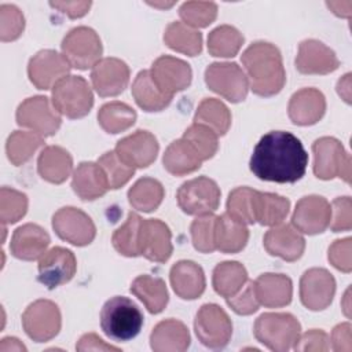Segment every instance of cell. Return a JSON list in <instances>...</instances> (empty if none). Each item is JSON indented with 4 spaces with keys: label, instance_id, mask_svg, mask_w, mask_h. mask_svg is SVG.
<instances>
[{
    "label": "cell",
    "instance_id": "cell-8",
    "mask_svg": "<svg viewBox=\"0 0 352 352\" xmlns=\"http://www.w3.org/2000/svg\"><path fill=\"white\" fill-rule=\"evenodd\" d=\"M179 208L194 216L210 214L220 204V188L217 183L206 176L184 182L176 194Z\"/></svg>",
    "mask_w": 352,
    "mask_h": 352
},
{
    "label": "cell",
    "instance_id": "cell-10",
    "mask_svg": "<svg viewBox=\"0 0 352 352\" xmlns=\"http://www.w3.org/2000/svg\"><path fill=\"white\" fill-rule=\"evenodd\" d=\"M15 118L19 126L29 128L43 138L55 135L62 124V118L52 102L43 95L25 99L18 106Z\"/></svg>",
    "mask_w": 352,
    "mask_h": 352
},
{
    "label": "cell",
    "instance_id": "cell-11",
    "mask_svg": "<svg viewBox=\"0 0 352 352\" xmlns=\"http://www.w3.org/2000/svg\"><path fill=\"white\" fill-rule=\"evenodd\" d=\"M198 340L208 348H224L232 336V323L227 312L217 304H204L194 320Z\"/></svg>",
    "mask_w": 352,
    "mask_h": 352
},
{
    "label": "cell",
    "instance_id": "cell-51",
    "mask_svg": "<svg viewBox=\"0 0 352 352\" xmlns=\"http://www.w3.org/2000/svg\"><path fill=\"white\" fill-rule=\"evenodd\" d=\"M228 307L238 315H250L258 309V300L254 292V282L246 280L243 287L234 296L227 297Z\"/></svg>",
    "mask_w": 352,
    "mask_h": 352
},
{
    "label": "cell",
    "instance_id": "cell-38",
    "mask_svg": "<svg viewBox=\"0 0 352 352\" xmlns=\"http://www.w3.org/2000/svg\"><path fill=\"white\" fill-rule=\"evenodd\" d=\"M165 197L162 184L153 177L139 179L128 191V201L131 206L140 212L155 210Z\"/></svg>",
    "mask_w": 352,
    "mask_h": 352
},
{
    "label": "cell",
    "instance_id": "cell-54",
    "mask_svg": "<svg viewBox=\"0 0 352 352\" xmlns=\"http://www.w3.org/2000/svg\"><path fill=\"white\" fill-rule=\"evenodd\" d=\"M293 348L296 351H327L330 348L329 336L323 330L312 329L297 338Z\"/></svg>",
    "mask_w": 352,
    "mask_h": 352
},
{
    "label": "cell",
    "instance_id": "cell-47",
    "mask_svg": "<svg viewBox=\"0 0 352 352\" xmlns=\"http://www.w3.org/2000/svg\"><path fill=\"white\" fill-rule=\"evenodd\" d=\"M98 164L100 165V168L103 169V172L107 177L109 187L113 190H117V188L122 187L124 184H126L135 173V168L122 162L118 158V155L116 154V151L104 153L98 160Z\"/></svg>",
    "mask_w": 352,
    "mask_h": 352
},
{
    "label": "cell",
    "instance_id": "cell-49",
    "mask_svg": "<svg viewBox=\"0 0 352 352\" xmlns=\"http://www.w3.org/2000/svg\"><path fill=\"white\" fill-rule=\"evenodd\" d=\"M214 220L216 216L202 214L198 216L190 227L191 241L194 248L201 253H212L214 248Z\"/></svg>",
    "mask_w": 352,
    "mask_h": 352
},
{
    "label": "cell",
    "instance_id": "cell-18",
    "mask_svg": "<svg viewBox=\"0 0 352 352\" xmlns=\"http://www.w3.org/2000/svg\"><path fill=\"white\" fill-rule=\"evenodd\" d=\"M330 219L331 206L327 199L320 195H307L296 204L292 224L302 234L315 235L329 227Z\"/></svg>",
    "mask_w": 352,
    "mask_h": 352
},
{
    "label": "cell",
    "instance_id": "cell-36",
    "mask_svg": "<svg viewBox=\"0 0 352 352\" xmlns=\"http://www.w3.org/2000/svg\"><path fill=\"white\" fill-rule=\"evenodd\" d=\"M164 41L170 50L188 56H197L202 51V34L194 28L179 21L166 26Z\"/></svg>",
    "mask_w": 352,
    "mask_h": 352
},
{
    "label": "cell",
    "instance_id": "cell-56",
    "mask_svg": "<svg viewBox=\"0 0 352 352\" xmlns=\"http://www.w3.org/2000/svg\"><path fill=\"white\" fill-rule=\"evenodd\" d=\"M51 7L62 11L69 18H81L91 8V1H51Z\"/></svg>",
    "mask_w": 352,
    "mask_h": 352
},
{
    "label": "cell",
    "instance_id": "cell-53",
    "mask_svg": "<svg viewBox=\"0 0 352 352\" xmlns=\"http://www.w3.org/2000/svg\"><path fill=\"white\" fill-rule=\"evenodd\" d=\"M351 250H352V239L349 236L334 241L330 245L329 254H327L330 264L342 272H351L352 270Z\"/></svg>",
    "mask_w": 352,
    "mask_h": 352
},
{
    "label": "cell",
    "instance_id": "cell-44",
    "mask_svg": "<svg viewBox=\"0 0 352 352\" xmlns=\"http://www.w3.org/2000/svg\"><path fill=\"white\" fill-rule=\"evenodd\" d=\"M26 194L10 188L1 187L0 190V220L3 224H14L21 220L28 212Z\"/></svg>",
    "mask_w": 352,
    "mask_h": 352
},
{
    "label": "cell",
    "instance_id": "cell-43",
    "mask_svg": "<svg viewBox=\"0 0 352 352\" xmlns=\"http://www.w3.org/2000/svg\"><path fill=\"white\" fill-rule=\"evenodd\" d=\"M142 217L131 212L125 220V223L118 227L111 238L114 249L126 257H136L140 256L139 252V234L142 226Z\"/></svg>",
    "mask_w": 352,
    "mask_h": 352
},
{
    "label": "cell",
    "instance_id": "cell-57",
    "mask_svg": "<svg viewBox=\"0 0 352 352\" xmlns=\"http://www.w3.org/2000/svg\"><path fill=\"white\" fill-rule=\"evenodd\" d=\"M77 351H120V348L113 346L110 344H106L102 338H99L95 333H87L84 334L77 345Z\"/></svg>",
    "mask_w": 352,
    "mask_h": 352
},
{
    "label": "cell",
    "instance_id": "cell-27",
    "mask_svg": "<svg viewBox=\"0 0 352 352\" xmlns=\"http://www.w3.org/2000/svg\"><path fill=\"white\" fill-rule=\"evenodd\" d=\"M254 292L258 302L267 308H280L292 301L293 283L283 274H261L254 280Z\"/></svg>",
    "mask_w": 352,
    "mask_h": 352
},
{
    "label": "cell",
    "instance_id": "cell-25",
    "mask_svg": "<svg viewBox=\"0 0 352 352\" xmlns=\"http://www.w3.org/2000/svg\"><path fill=\"white\" fill-rule=\"evenodd\" d=\"M50 242V235L43 227L33 223H28L18 227L14 231L10 243V250L14 257L19 260L32 261L41 257L45 253Z\"/></svg>",
    "mask_w": 352,
    "mask_h": 352
},
{
    "label": "cell",
    "instance_id": "cell-14",
    "mask_svg": "<svg viewBox=\"0 0 352 352\" xmlns=\"http://www.w3.org/2000/svg\"><path fill=\"white\" fill-rule=\"evenodd\" d=\"M70 65L63 55L54 50H41L33 55L28 65V76L37 89L54 88L70 72Z\"/></svg>",
    "mask_w": 352,
    "mask_h": 352
},
{
    "label": "cell",
    "instance_id": "cell-35",
    "mask_svg": "<svg viewBox=\"0 0 352 352\" xmlns=\"http://www.w3.org/2000/svg\"><path fill=\"white\" fill-rule=\"evenodd\" d=\"M132 95L138 106L148 113L161 111L172 102V96L165 95L155 85L150 70H142L138 73L132 84Z\"/></svg>",
    "mask_w": 352,
    "mask_h": 352
},
{
    "label": "cell",
    "instance_id": "cell-58",
    "mask_svg": "<svg viewBox=\"0 0 352 352\" xmlns=\"http://www.w3.org/2000/svg\"><path fill=\"white\" fill-rule=\"evenodd\" d=\"M327 7L331 8L333 12L338 16H344V18L351 16V8H352L351 1H327Z\"/></svg>",
    "mask_w": 352,
    "mask_h": 352
},
{
    "label": "cell",
    "instance_id": "cell-28",
    "mask_svg": "<svg viewBox=\"0 0 352 352\" xmlns=\"http://www.w3.org/2000/svg\"><path fill=\"white\" fill-rule=\"evenodd\" d=\"M72 188L84 201L100 198L110 190L107 177L98 162H81L73 172Z\"/></svg>",
    "mask_w": 352,
    "mask_h": 352
},
{
    "label": "cell",
    "instance_id": "cell-19",
    "mask_svg": "<svg viewBox=\"0 0 352 352\" xmlns=\"http://www.w3.org/2000/svg\"><path fill=\"white\" fill-rule=\"evenodd\" d=\"M160 146L148 131L138 129L118 140L114 151L118 158L132 168H147L157 158Z\"/></svg>",
    "mask_w": 352,
    "mask_h": 352
},
{
    "label": "cell",
    "instance_id": "cell-42",
    "mask_svg": "<svg viewBox=\"0 0 352 352\" xmlns=\"http://www.w3.org/2000/svg\"><path fill=\"white\" fill-rule=\"evenodd\" d=\"M243 40L242 33L236 28L221 25L209 33L208 51L212 56L232 58L239 52Z\"/></svg>",
    "mask_w": 352,
    "mask_h": 352
},
{
    "label": "cell",
    "instance_id": "cell-52",
    "mask_svg": "<svg viewBox=\"0 0 352 352\" xmlns=\"http://www.w3.org/2000/svg\"><path fill=\"white\" fill-rule=\"evenodd\" d=\"M331 231L341 232L352 228V202L349 197H338L331 204Z\"/></svg>",
    "mask_w": 352,
    "mask_h": 352
},
{
    "label": "cell",
    "instance_id": "cell-30",
    "mask_svg": "<svg viewBox=\"0 0 352 352\" xmlns=\"http://www.w3.org/2000/svg\"><path fill=\"white\" fill-rule=\"evenodd\" d=\"M249 239V230L245 223L232 217L228 212L214 220V248L221 253L241 252Z\"/></svg>",
    "mask_w": 352,
    "mask_h": 352
},
{
    "label": "cell",
    "instance_id": "cell-15",
    "mask_svg": "<svg viewBox=\"0 0 352 352\" xmlns=\"http://www.w3.org/2000/svg\"><path fill=\"white\" fill-rule=\"evenodd\" d=\"M76 270L74 253L66 248L55 246L40 257L37 279L48 289H55L67 283L74 276Z\"/></svg>",
    "mask_w": 352,
    "mask_h": 352
},
{
    "label": "cell",
    "instance_id": "cell-41",
    "mask_svg": "<svg viewBox=\"0 0 352 352\" xmlns=\"http://www.w3.org/2000/svg\"><path fill=\"white\" fill-rule=\"evenodd\" d=\"M43 144L44 138L33 131H14L7 139L6 153L11 164L19 166L28 162Z\"/></svg>",
    "mask_w": 352,
    "mask_h": 352
},
{
    "label": "cell",
    "instance_id": "cell-39",
    "mask_svg": "<svg viewBox=\"0 0 352 352\" xmlns=\"http://www.w3.org/2000/svg\"><path fill=\"white\" fill-rule=\"evenodd\" d=\"M194 122L210 128L217 136H223L231 125V113L221 100L205 98L197 107Z\"/></svg>",
    "mask_w": 352,
    "mask_h": 352
},
{
    "label": "cell",
    "instance_id": "cell-34",
    "mask_svg": "<svg viewBox=\"0 0 352 352\" xmlns=\"http://www.w3.org/2000/svg\"><path fill=\"white\" fill-rule=\"evenodd\" d=\"M131 293L135 294L150 314H160L168 304L169 294L165 282L151 275H139L131 285Z\"/></svg>",
    "mask_w": 352,
    "mask_h": 352
},
{
    "label": "cell",
    "instance_id": "cell-7",
    "mask_svg": "<svg viewBox=\"0 0 352 352\" xmlns=\"http://www.w3.org/2000/svg\"><path fill=\"white\" fill-rule=\"evenodd\" d=\"M62 55L72 67L85 70L100 60L102 41L98 33L88 26H77L62 40Z\"/></svg>",
    "mask_w": 352,
    "mask_h": 352
},
{
    "label": "cell",
    "instance_id": "cell-50",
    "mask_svg": "<svg viewBox=\"0 0 352 352\" xmlns=\"http://www.w3.org/2000/svg\"><path fill=\"white\" fill-rule=\"evenodd\" d=\"M25 28L22 11L14 4L0 6V38L1 41L16 40Z\"/></svg>",
    "mask_w": 352,
    "mask_h": 352
},
{
    "label": "cell",
    "instance_id": "cell-48",
    "mask_svg": "<svg viewBox=\"0 0 352 352\" xmlns=\"http://www.w3.org/2000/svg\"><path fill=\"white\" fill-rule=\"evenodd\" d=\"M253 194L254 190L250 187L234 188L227 199V212L245 224L256 223L253 216Z\"/></svg>",
    "mask_w": 352,
    "mask_h": 352
},
{
    "label": "cell",
    "instance_id": "cell-45",
    "mask_svg": "<svg viewBox=\"0 0 352 352\" xmlns=\"http://www.w3.org/2000/svg\"><path fill=\"white\" fill-rule=\"evenodd\" d=\"M182 138L194 147L202 161L212 158L219 148L217 135L210 128L201 124L194 122L184 131Z\"/></svg>",
    "mask_w": 352,
    "mask_h": 352
},
{
    "label": "cell",
    "instance_id": "cell-55",
    "mask_svg": "<svg viewBox=\"0 0 352 352\" xmlns=\"http://www.w3.org/2000/svg\"><path fill=\"white\" fill-rule=\"evenodd\" d=\"M351 323H340L331 331V345L334 351L349 352L352 349L351 344Z\"/></svg>",
    "mask_w": 352,
    "mask_h": 352
},
{
    "label": "cell",
    "instance_id": "cell-29",
    "mask_svg": "<svg viewBox=\"0 0 352 352\" xmlns=\"http://www.w3.org/2000/svg\"><path fill=\"white\" fill-rule=\"evenodd\" d=\"M190 341L188 329L176 319L157 323L150 334V345L155 352H183L190 346Z\"/></svg>",
    "mask_w": 352,
    "mask_h": 352
},
{
    "label": "cell",
    "instance_id": "cell-3",
    "mask_svg": "<svg viewBox=\"0 0 352 352\" xmlns=\"http://www.w3.org/2000/svg\"><path fill=\"white\" fill-rule=\"evenodd\" d=\"M140 308L128 297L116 296L107 300L100 311V327L114 341L135 338L143 326Z\"/></svg>",
    "mask_w": 352,
    "mask_h": 352
},
{
    "label": "cell",
    "instance_id": "cell-26",
    "mask_svg": "<svg viewBox=\"0 0 352 352\" xmlns=\"http://www.w3.org/2000/svg\"><path fill=\"white\" fill-rule=\"evenodd\" d=\"M173 292L183 300H195L205 292V274L201 265L190 260H180L169 272Z\"/></svg>",
    "mask_w": 352,
    "mask_h": 352
},
{
    "label": "cell",
    "instance_id": "cell-46",
    "mask_svg": "<svg viewBox=\"0 0 352 352\" xmlns=\"http://www.w3.org/2000/svg\"><path fill=\"white\" fill-rule=\"evenodd\" d=\"M183 23L191 28H206L217 16V6L212 1H186L179 8Z\"/></svg>",
    "mask_w": 352,
    "mask_h": 352
},
{
    "label": "cell",
    "instance_id": "cell-5",
    "mask_svg": "<svg viewBox=\"0 0 352 352\" xmlns=\"http://www.w3.org/2000/svg\"><path fill=\"white\" fill-rule=\"evenodd\" d=\"M52 104L56 111L67 118L85 117L94 106L89 84L80 76H66L52 88Z\"/></svg>",
    "mask_w": 352,
    "mask_h": 352
},
{
    "label": "cell",
    "instance_id": "cell-24",
    "mask_svg": "<svg viewBox=\"0 0 352 352\" xmlns=\"http://www.w3.org/2000/svg\"><path fill=\"white\" fill-rule=\"evenodd\" d=\"M264 248L271 256L280 257L286 261L298 260L305 249V239L290 224L274 226L264 235Z\"/></svg>",
    "mask_w": 352,
    "mask_h": 352
},
{
    "label": "cell",
    "instance_id": "cell-31",
    "mask_svg": "<svg viewBox=\"0 0 352 352\" xmlns=\"http://www.w3.org/2000/svg\"><path fill=\"white\" fill-rule=\"evenodd\" d=\"M73 158L67 150L59 146H47L38 155V175L54 184L63 183L72 173Z\"/></svg>",
    "mask_w": 352,
    "mask_h": 352
},
{
    "label": "cell",
    "instance_id": "cell-22",
    "mask_svg": "<svg viewBox=\"0 0 352 352\" xmlns=\"http://www.w3.org/2000/svg\"><path fill=\"white\" fill-rule=\"evenodd\" d=\"M340 60L336 52L319 40L308 38L300 43L296 67L302 74H329L337 70Z\"/></svg>",
    "mask_w": 352,
    "mask_h": 352
},
{
    "label": "cell",
    "instance_id": "cell-4",
    "mask_svg": "<svg viewBox=\"0 0 352 352\" xmlns=\"http://www.w3.org/2000/svg\"><path fill=\"white\" fill-rule=\"evenodd\" d=\"M254 337L268 349L286 352L300 337V322L287 312H267L254 322Z\"/></svg>",
    "mask_w": 352,
    "mask_h": 352
},
{
    "label": "cell",
    "instance_id": "cell-33",
    "mask_svg": "<svg viewBox=\"0 0 352 352\" xmlns=\"http://www.w3.org/2000/svg\"><path fill=\"white\" fill-rule=\"evenodd\" d=\"M290 201L274 192L256 191L253 194L254 221L263 226H278L289 214Z\"/></svg>",
    "mask_w": 352,
    "mask_h": 352
},
{
    "label": "cell",
    "instance_id": "cell-12",
    "mask_svg": "<svg viewBox=\"0 0 352 352\" xmlns=\"http://www.w3.org/2000/svg\"><path fill=\"white\" fill-rule=\"evenodd\" d=\"M60 324V311L58 305L50 300H37L22 314L23 330L36 342L52 340L59 333Z\"/></svg>",
    "mask_w": 352,
    "mask_h": 352
},
{
    "label": "cell",
    "instance_id": "cell-59",
    "mask_svg": "<svg viewBox=\"0 0 352 352\" xmlns=\"http://www.w3.org/2000/svg\"><path fill=\"white\" fill-rule=\"evenodd\" d=\"M351 74L346 73L337 84V92L340 94V96L344 98V100L346 103H351Z\"/></svg>",
    "mask_w": 352,
    "mask_h": 352
},
{
    "label": "cell",
    "instance_id": "cell-6",
    "mask_svg": "<svg viewBox=\"0 0 352 352\" xmlns=\"http://www.w3.org/2000/svg\"><path fill=\"white\" fill-rule=\"evenodd\" d=\"M314 173L318 179L331 180L334 177L351 183V155L340 140L330 136L319 138L312 144Z\"/></svg>",
    "mask_w": 352,
    "mask_h": 352
},
{
    "label": "cell",
    "instance_id": "cell-16",
    "mask_svg": "<svg viewBox=\"0 0 352 352\" xmlns=\"http://www.w3.org/2000/svg\"><path fill=\"white\" fill-rule=\"evenodd\" d=\"M336 293V279L324 268H311L300 279V298L305 308L322 311L327 308Z\"/></svg>",
    "mask_w": 352,
    "mask_h": 352
},
{
    "label": "cell",
    "instance_id": "cell-13",
    "mask_svg": "<svg viewBox=\"0 0 352 352\" xmlns=\"http://www.w3.org/2000/svg\"><path fill=\"white\" fill-rule=\"evenodd\" d=\"M52 228L60 239L76 246L89 245L96 235L92 219L74 206L60 208L52 216Z\"/></svg>",
    "mask_w": 352,
    "mask_h": 352
},
{
    "label": "cell",
    "instance_id": "cell-60",
    "mask_svg": "<svg viewBox=\"0 0 352 352\" xmlns=\"http://www.w3.org/2000/svg\"><path fill=\"white\" fill-rule=\"evenodd\" d=\"M7 351H26V348L18 338L6 337L1 340L0 352H7Z\"/></svg>",
    "mask_w": 352,
    "mask_h": 352
},
{
    "label": "cell",
    "instance_id": "cell-2",
    "mask_svg": "<svg viewBox=\"0 0 352 352\" xmlns=\"http://www.w3.org/2000/svg\"><path fill=\"white\" fill-rule=\"evenodd\" d=\"M253 94L274 96L286 82V72L279 50L267 41L250 44L241 56Z\"/></svg>",
    "mask_w": 352,
    "mask_h": 352
},
{
    "label": "cell",
    "instance_id": "cell-17",
    "mask_svg": "<svg viewBox=\"0 0 352 352\" xmlns=\"http://www.w3.org/2000/svg\"><path fill=\"white\" fill-rule=\"evenodd\" d=\"M150 74L160 91L172 98L176 92L186 89L192 78L190 65L183 59L169 55L157 58L151 65Z\"/></svg>",
    "mask_w": 352,
    "mask_h": 352
},
{
    "label": "cell",
    "instance_id": "cell-40",
    "mask_svg": "<svg viewBox=\"0 0 352 352\" xmlns=\"http://www.w3.org/2000/svg\"><path fill=\"white\" fill-rule=\"evenodd\" d=\"M136 121V111L124 102H109L98 111V122L107 133H120L131 128Z\"/></svg>",
    "mask_w": 352,
    "mask_h": 352
},
{
    "label": "cell",
    "instance_id": "cell-32",
    "mask_svg": "<svg viewBox=\"0 0 352 352\" xmlns=\"http://www.w3.org/2000/svg\"><path fill=\"white\" fill-rule=\"evenodd\" d=\"M162 164L169 173L175 176H184L199 169L202 160L194 147L186 139L180 138L166 147Z\"/></svg>",
    "mask_w": 352,
    "mask_h": 352
},
{
    "label": "cell",
    "instance_id": "cell-20",
    "mask_svg": "<svg viewBox=\"0 0 352 352\" xmlns=\"http://www.w3.org/2000/svg\"><path fill=\"white\" fill-rule=\"evenodd\" d=\"M139 252L140 256L150 261H168L173 252L169 227L158 219H143L139 234Z\"/></svg>",
    "mask_w": 352,
    "mask_h": 352
},
{
    "label": "cell",
    "instance_id": "cell-37",
    "mask_svg": "<svg viewBox=\"0 0 352 352\" xmlns=\"http://www.w3.org/2000/svg\"><path fill=\"white\" fill-rule=\"evenodd\" d=\"M246 280V268L238 261H223L213 270V289L224 298L236 294L243 287Z\"/></svg>",
    "mask_w": 352,
    "mask_h": 352
},
{
    "label": "cell",
    "instance_id": "cell-1",
    "mask_svg": "<svg viewBox=\"0 0 352 352\" xmlns=\"http://www.w3.org/2000/svg\"><path fill=\"white\" fill-rule=\"evenodd\" d=\"M308 154L301 140L286 131L265 133L250 157V170L256 177L275 183H296L307 170Z\"/></svg>",
    "mask_w": 352,
    "mask_h": 352
},
{
    "label": "cell",
    "instance_id": "cell-21",
    "mask_svg": "<svg viewBox=\"0 0 352 352\" xmlns=\"http://www.w3.org/2000/svg\"><path fill=\"white\" fill-rule=\"evenodd\" d=\"M91 81L99 96H117L129 82V67L118 58H103L94 65Z\"/></svg>",
    "mask_w": 352,
    "mask_h": 352
},
{
    "label": "cell",
    "instance_id": "cell-23",
    "mask_svg": "<svg viewBox=\"0 0 352 352\" xmlns=\"http://www.w3.org/2000/svg\"><path fill=\"white\" fill-rule=\"evenodd\" d=\"M326 111L324 95L316 88H302L289 100L287 113L293 124L307 126L322 120Z\"/></svg>",
    "mask_w": 352,
    "mask_h": 352
},
{
    "label": "cell",
    "instance_id": "cell-9",
    "mask_svg": "<svg viewBox=\"0 0 352 352\" xmlns=\"http://www.w3.org/2000/svg\"><path fill=\"white\" fill-rule=\"evenodd\" d=\"M205 82L210 91L232 103L246 99L249 81L235 62H214L205 70Z\"/></svg>",
    "mask_w": 352,
    "mask_h": 352
}]
</instances>
